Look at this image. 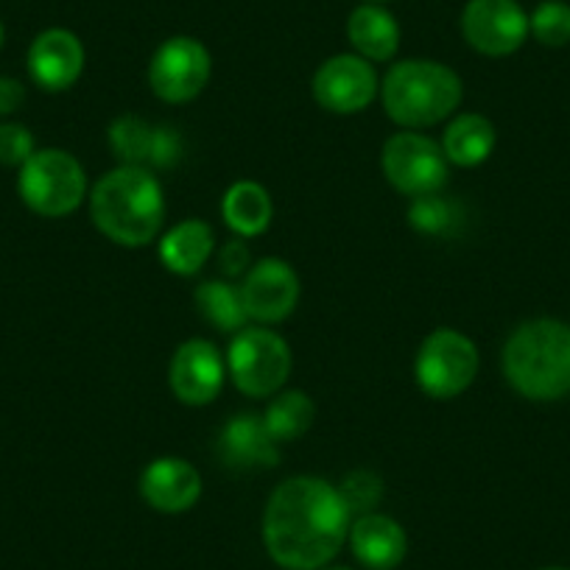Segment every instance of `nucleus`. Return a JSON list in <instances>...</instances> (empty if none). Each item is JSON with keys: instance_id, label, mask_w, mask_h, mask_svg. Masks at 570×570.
<instances>
[{"instance_id": "obj_1", "label": "nucleus", "mask_w": 570, "mask_h": 570, "mask_svg": "<svg viewBox=\"0 0 570 570\" xmlns=\"http://www.w3.org/2000/svg\"><path fill=\"white\" fill-rule=\"evenodd\" d=\"M353 525L338 487L314 475H294L268 498L263 514L266 551L285 570H322Z\"/></svg>"}, {"instance_id": "obj_2", "label": "nucleus", "mask_w": 570, "mask_h": 570, "mask_svg": "<svg viewBox=\"0 0 570 570\" xmlns=\"http://www.w3.org/2000/svg\"><path fill=\"white\" fill-rule=\"evenodd\" d=\"M90 216L115 244L146 246L166 222V196L149 168L120 166L96 183Z\"/></svg>"}, {"instance_id": "obj_3", "label": "nucleus", "mask_w": 570, "mask_h": 570, "mask_svg": "<svg viewBox=\"0 0 570 570\" xmlns=\"http://www.w3.org/2000/svg\"><path fill=\"white\" fill-rule=\"evenodd\" d=\"M503 375L529 400H562L570 394V327L557 320L520 325L503 347Z\"/></svg>"}, {"instance_id": "obj_4", "label": "nucleus", "mask_w": 570, "mask_h": 570, "mask_svg": "<svg viewBox=\"0 0 570 570\" xmlns=\"http://www.w3.org/2000/svg\"><path fill=\"white\" fill-rule=\"evenodd\" d=\"M383 107L394 124L425 129L445 120L462 104L464 87L456 70L431 59H409L389 70L381 87Z\"/></svg>"}, {"instance_id": "obj_5", "label": "nucleus", "mask_w": 570, "mask_h": 570, "mask_svg": "<svg viewBox=\"0 0 570 570\" xmlns=\"http://www.w3.org/2000/svg\"><path fill=\"white\" fill-rule=\"evenodd\" d=\"M18 188L31 210L46 218H62L85 202L87 174L68 151L42 149L20 168Z\"/></svg>"}, {"instance_id": "obj_6", "label": "nucleus", "mask_w": 570, "mask_h": 570, "mask_svg": "<svg viewBox=\"0 0 570 570\" xmlns=\"http://www.w3.org/2000/svg\"><path fill=\"white\" fill-rule=\"evenodd\" d=\"M292 347L266 327H244L229 344V375L246 397H272L288 381Z\"/></svg>"}, {"instance_id": "obj_7", "label": "nucleus", "mask_w": 570, "mask_h": 570, "mask_svg": "<svg viewBox=\"0 0 570 570\" xmlns=\"http://www.w3.org/2000/svg\"><path fill=\"white\" fill-rule=\"evenodd\" d=\"M479 375V350L464 333L440 327L416 353V383L434 400H453Z\"/></svg>"}, {"instance_id": "obj_8", "label": "nucleus", "mask_w": 570, "mask_h": 570, "mask_svg": "<svg viewBox=\"0 0 570 570\" xmlns=\"http://www.w3.org/2000/svg\"><path fill=\"white\" fill-rule=\"evenodd\" d=\"M383 174L394 190L420 199L448 183V157L440 142L420 131H397L383 146Z\"/></svg>"}, {"instance_id": "obj_9", "label": "nucleus", "mask_w": 570, "mask_h": 570, "mask_svg": "<svg viewBox=\"0 0 570 570\" xmlns=\"http://www.w3.org/2000/svg\"><path fill=\"white\" fill-rule=\"evenodd\" d=\"M213 73L210 51L194 37H171L149 62V85L168 104L194 101Z\"/></svg>"}, {"instance_id": "obj_10", "label": "nucleus", "mask_w": 570, "mask_h": 570, "mask_svg": "<svg viewBox=\"0 0 570 570\" xmlns=\"http://www.w3.org/2000/svg\"><path fill=\"white\" fill-rule=\"evenodd\" d=\"M462 35L484 57H509L531 35L529 14L518 0H470L462 12Z\"/></svg>"}, {"instance_id": "obj_11", "label": "nucleus", "mask_w": 570, "mask_h": 570, "mask_svg": "<svg viewBox=\"0 0 570 570\" xmlns=\"http://www.w3.org/2000/svg\"><path fill=\"white\" fill-rule=\"evenodd\" d=\"M314 96L322 109L353 115L370 107L377 96V73L358 53H338L327 59L314 76Z\"/></svg>"}, {"instance_id": "obj_12", "label": "nucleus", "mask_w": 570, "mask_h": 570, "mask_svg": "<svg viewBox=\"0 0 570 570\" xmlns=\"http://www.w3.org/2000/svg\"><path fill=\"white\" fill-rule=\"evenodd\" d=\"M246 316L263 325L283 322L292 316L299 303V277L292 266L279 257H266L255 263L240 285Z\"/></svg>"}, {"instance_id": "obj_13", "label": "nucleus", "mask_w": 570, "mask_h": 570, "mask_svg": "<svg viewBox=\"0 0 570 570\" xmlns=\"http://www.w3.org/2000/svg\"><path fill=\"white\" fill-rule=\"evenodd\" d=\"M109 142L124 166L171 168L183 157V137L168 126H151L137 115H124L109 126Z\"/></svg>"}, {"instance_id": "obj_14", "label": "nucleus", "mask_w": 570, "mask_h": 570, "mask_svg": "<svg viewBox=\"0 0 570 570\" xmlns=\"http://www.w3.org/2000/svg\"><path fill=\"white\" fill-rule=\"evenodd\" d=\"M174 397L185 405H207L224 386V361L216 344L207 338H190L174 353L168 372Z\"/></svg>"}, {"instance_id": "obj_15", "label": "nucleus", "mask_w": 570, "mask_h": 570, "mask_svg": "<svg viewBox=\"0 0 570 570\" xmlns=\"http://www.w3.org/2000/svg\"><path fill=\"white\" fill-rule=\"evenodd\" d=\"M29 73L42 90H68L85 73V46L68 29L42 31L29 48Z\"/></svg>"}, {"instance_id": "obj_16", "label": "nucleus", "mask_w": 570, "mask_h": 570, "mask_svg": "<svg viewBox=\"0 0 570 570\" xmlns=\"http://www.w3.org/2000/svg\"><path fill=\"white\" fill-rule=\"evenodd\" d=\"M140 495L151 509L163 514L188 512L202 495V475L185 459H155L140 475Z\"/></svg>"}, {"instance_id": "obj_17", "label": "nucleus", "mask_w": 570, "mask_h": 570, "mask_svg": "<svg viewBox=\"0 0 570 570\" xmlns=\"http://www.w3.org/2000/svg\"><path fill=\"white\" fill-rule=\"evenodd\" d=\"M350 546H353L355 559L372 570H392L403 562L405 548V531L397 520L389 514H358L355 523L350 525Z\"/></svg>"}, {"instance_id": "obj_18", "label": "nucleus", "mask_w": 570, "mask_h": 570, "mask_svg": "<svg viewBox=\"0 0 570 570\" xmlns=\"http://www.w3.org/2000/svg\"><path fill=\"white\" fill-rule=\"evenodd\" d=\"M218 453L235 470H257L277 464V442L268 434L266 422L257 414L233 416L222 428L218 436Z\"/></svg>"}, {"instance_id": "obj_19", "label": "nucleus", "mask_w": 570, "mask_h": 570, "mask_svg": "<svg viewBox=\"0 0 570 570\" xmlns=\"http://www.w3.org/2000/svg\"><path fill=\"white\" fill-rule=\"evenodd\" d=\"M347 40L366 62H389L400 48V26L381 3H361L347 20Z\"/></svg>"}, {"instance_id": "obj_20", "label": "nucleus", "mask_w": 570, "mask_h": 570, "mask_svg": "<svg viewBox=\"0 0 570 570\" xmlns=\"http://www.w3.org/2000/svg\"><path fill=\"white\" fill-rule=\"evenodd\" d=\"M213 249H216V238H213L210 224L188 218L168 229L166 238L160 240V261L166 263L168 272L190 277L210 261Z\"/></svg>"}, {"instance_id": "obj_21", "label": "nucleus", "mask_w": 570, "mask_h": 570, "mask_svg": "<svg viewBox=\"0 0 570 570\" xmlns=\"http://www.w3.org/2000/svg\"><path fill=\"white\" fill-rule=\"evenodd\" d=\"M222 216L227 222V227L233 233H238L240 238H255V235L266 233L268 224H272V196H268V190L263 185L252 183V179L235 183L224 194Z\"/></svg>"}, {"instance_id": "obj_22", "label": "nucleus", "mask_w": 570, "mask_h": 570, "mask_svg": "<svg viewBox=\"0 0 570 570\" xmlns=\"http://www.w3.org/2000/svg\"><path fill=\"white\" fill-rule=\"evenodd\" d=\"M495 149V126L484 115H459L442 137V151L453 166H481Z\"/></svg>"}, {"instance_id": "obj_23", "label": "nucleus", "mask_w": 570, "mask_h": 570, "mask_svg": "<svg viewBox=\"0 0 570 570\" xmlns=\"http://www.w3.org/2000/svg\"><path fill=\"white\" fill-rule=\"evenodd\" d=\"M196 308L213 327L224 333H240L249 322L240 288L222 283V279H210L196 288Z\"/></svg>"}, {"instance_id": "obj_24", "label": "nucleus", "mask_w": 570, "mask_h": 570, "mask_svg": "<svg viewBox=\"0 0 570 570\" xmlns=\"http://www.w3.org/2000/svg\"><path fill=\"white\" fill-rule=\"evenodd\" d=\"M314 400L305 392H277V397L268 403L263 422H266L268 434L274 436V442H294L305 434L314 422Z\"/></svg>"}, {"instance_id": "obj_25", "label": "nucleus", "mask_w": 570, "mask_h": 570, "mask_svg": "<svg viewBox=\"0 0 570 570\" xmlns=\"http://www.w3.org/2000/svg\"><path fill=\"white\" fill-rule=\"evenodd\" d=\"M529 31L537 42L548 48H562L570 42V3L542 0L529 18Z\"/></svg>"}, {"instance_id": "obj_26", "label": "nucleus", "mask_w": 570, "mask_h": 570, "mask_svg": "<svg viewBox=\"0 0 570 570\" xmlns=\"http://www.w3.org/2000/svg\"><path fill=\"white\" fill-rule=\"evenodd\" d=\"M411 227L416 233H425V235H451L453 229L459 227V210L456 205L442 199L440 194H431V196H420L414 199L411 205Z\"/></svg>"}, {"instance_id": "obj_27", "label": "nucleus", "mask_w": 570, "mask_h": 570, "mask_svg": "<svg viewBox=\"0 0 570 570\" xmlns=\"http://www.w3.org/2000/svg\"><path fill=\"white\" fill-rule=\"evenodd\" d=\"M344 503H347L350 514H370L375 512V507L383 498V481L377 479L370 470H355L344 479V484L338 487Z\"/></svg>"}, {"instance_id": "obj_28", "label": "nucleus", "mask_w": 570, "mask_h": 570, "mask_svg": "<svg viewBox=\"0 0 570 570\" xmlns=\"http://www.w3.org/2000/svg\"><path fill=\"white\" fill-rule=\"evenodd\" d=\"M35 151V135L23 124H0V163L3 166L23 168Z\"/></svg>"}, {"instance_id": "obj_29", "label": "nucleus", "mask_w": 570, "mask_h": 570, "mask_svg": "<svg viewBox=\"0 0 570 570\" xmlns=\"http://www.w3.org/2000/svg\"><path fill=\"white\" fill-rule=\"evenodd\" d=\"M249 246H246L244 240H229V244H224L222 252H218V263H222V272L227 274V277L244 274L246 266H249Z\"/></svg>"}, {"instance_id": "obj_30", "label": "nucleus", "mask_w": 570, "mask_h": 570, "mask_svg": "<svg viewBox=\"0 0 570 570\" xmlns=\"http://www.w3.org/2000/svg\"><path fill=\"white\" fill-rule=\"evenodd\" d=\"M26 87L18 79L0 76V115H12L23 107Z\"/></svg>"}, {"instance_id": "obj_31", "label": "nucleus", "mask_w": 570, "mask_h": 570, "mask_svg": "<svg viewBox=\"0 0 570 570\" xmlns=\"http://www.w3.org/2000/svg\"><path fill=\"white\" fill-rule=\"evenodd\" d=\"M3 40H7V31H3V23H0V48H3Z\"/></svg>"}, {"instance_id": "obj_32", "label": "nucleus", "mask_w": 570, "mask_h": 570, "mask_svg": "<svg viewBox=\"0 0 570 570\" xmlns=\"http://www.w3.org/2000/svg\"><path fill=\"white\" fill-rule=\"evenodd\" d=\"M364 3H386V0H364Z\"/></svg>"}, {"instance_id": "obj_33", "label": "nucleus", "mask_w": 570, "mask_h": 570, "mask_svg": "<svg viewBox=\"0 0 570 570\" xmlns=\"http://www.w3.org/2000/svg\"><path fill=\"white\" fill-rule=\"evenodd\" d=\"M322 570H350V568H322Z\"/></svg>"}, {"instance_id": "obj_34", "label": "nucleus", "mask_w": 570, "mask_h": 570, "mask_svg": "<svg viewBox=\"0 0 570 570\" xmlns=\"http://www.w3.org/2000/svg\"><path fill=\"white\" fill-rule=\"evenodd\" d=\"M542 570H568V568H542Z\"/></svg>"}]
</instances>
